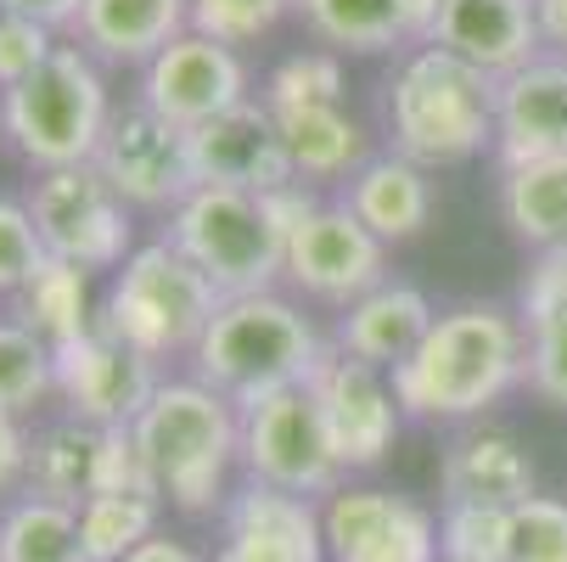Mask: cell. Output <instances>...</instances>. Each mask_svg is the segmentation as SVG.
Wrapping results in <instances>:
<instances>
[{
	"mask_svg": "<svg viewBox=\"0 0 567 562\" xmlns=\"http://www.w3.org/2000/svg\"><path fill=\"white\" fill-rule=\"evenodd\" d=\"M528 377V333L501 304H461L439 315L416 355L388 371L404 417L466 422Z\"/></svg>",
	"mask_w": 567,
	"mask_h": 562,
	"instance_id": "6da1fadb",
	"label": "cell"
},
{
	"mask_svg": "<svg viewBox=\"0 0 567 562\" xmlns=\"http://www.w3.org/2000/svg\"><path fill=\"white\" fill-rule=\"evenodd\" d=\"M135 450L157 501H169L186 518H203L225 495V472L241 461V411L208 382H164L152 406L135 417Z\"/></svg>",
	"mask_w": 567,
	"mask_h": 562,
	"instance_id": "7a4b0ae2",
	"label": "cell"
},
{
	"mask_svg": "<svg viewBox=\"0 0 567 562\" xmlns=\"http://www.w3.org/2000/svg\"><path fill=\"white\" fill-rule=\"evenodd\" d=\"M327 355L332 349L320 344L315 320L298 304H287L281 293H248L214 309L203 344L192 349V366L197 382L225 394L236 411H248L265 394L303 388Z\"/></svg>",
	"mask_w": 567,
	"mask_h": 562,
	"instance_id": "3957f363",
	"label": "cell"
},
{
	"mask_svg": "<svg viewBox=\"0 0 567 562\" xmlns=\"http://www.w3.org/2000/svg\"><path fill=\"white\" fill-rule=\"evenodd\" d=\"M388 130L393 152L422 170L466 164L495 141V79L450 57L444 45H422L393 79Z\"/></svg>",
	"mask_w": 567,
	"mask_h": 562,
	"instance_id": "277c9868",
	"label": "cell"
},
{
	"mask_svg": "<svg viewBox=\"0 0 567 562\" xmlns=\"http://www.w3.org/2000/svg\"><path fill=\"white\" fill-rule=\"evenodd\" d=\"M113 124L107 85L85 45H56L40 73L0 91V130L40 175L96 164V146Z\"/></svg>",
	"mask_w": 567,
	"mask_h": 562,
	"instance_id": "5b68a950",
	"label": "cell"
},
{
	"mask_svg": "<svg viewBox=\"0 0 567 562\" xmlns=\"http://www.w3.org/2000/svg\"><path fill=\"white\" fill-rule=\"evenodd\" d=\"M219 304H225L219 287L181 248L146 243L113 276V293L96 315V327L107 338L141 349L146 360H169V355H192L203 344Z\"/></svg>",
	"mask_w": 567,
	"mask_h": 562,
	"instance_id": "8992f818",
	"label": "cell"
},
{
	"mask_svg": "<svg viewBox=\"0 0 567 562\" xmlns=\"http://www.w3.org/2000/svg\"><path fill=\"white\" fill-rule=\"evenodd\" d=\"M164 243L181 248L219 287V298L276 293V282L287 276V236L276 231L265 197H254V192L197 186L169 214Z\"/></svg>",
	"mask_w": 567,
	"mask_h": 562,
	"instance_id": "52a82bcc",
	"label": "cell"
},
{
	"mask_svg": "<svg viewBox=\"0 0 567 562\" xmlns=\"http://www.w3.org/2000/svg\"><path fill=\"white\" fill-rule=\"evenodd\" d=\"M241 467H248L254 484L265 490H287V495H338L343 467L327 433L309 382L303 388H281L265 394L241 411Z\"/></svg>",
	"mask_w": 567,
	"mask_h": 562,
	"instance_id": "ba28073f",
	"label": "cell"
},
{
	"mask_svg": "<svg viewBox=\"0 0 567 562\" xmlns=\"http://www.w3.org/2000/svg\"><path fill=\"white\" fill-rule=\"evenodd\" d=\"M29 219L51 259L73 270H113L130 259V203L102 181L96 164L79 170H51L29 192Z\"/></svg>",
	"mask_w": 567,
	"mask_h": 562,
	"instance_id": "9c48e42d",
	"label": "cell"
},
{
	"mask_svg": "<svg viewBox=\"0 0 567 562\" xmlns=\"http://www.w3.org/2000/svg\"><path fill=\"white\" fill-rule=\"evenodd\" d=\"M107 490L157 495L130 428H91L68 417L29 433V495H45L79 512L91 495H107Z\"/></svg>",
	"mask_w": 567,
	"mask_h": 562,
	"instance_id": "30bf717a",
	"label": "cell"
},
{
	"mask_svg": "<svg viewBox=\"0 0 567 562\" xmlns=\"http://www.w3.org/2000/svg\"><path fill=\"white\" fill-rule=\"evenodd\" d=\"M248 102V68L241 57L208 34H181L141 68V108L175 130H197Z\"/></svg>",
	"mask_w": 567,
	"mask_h": 562,
	"instance_id": "8fae6325",
	"label": "cell"
},
{
	"mask_svg": "<svg viewBox=\"0 0 567 562\" xmlns=\"http://www.w3.org/2000/svg\"><path fill=\"white\" fill-rule=\"evenodd\" d=\"M157 382V360H146L141 349L107 338L102 327H91L85 338H73L56 349V394L73 422L91 428H135V417L152 406Z\"/></svg>",
	"mask_w": 567,
	"mask_h": 562,
	"instance_id": "7c38bea8",
	"label": "cell"
},
{
	"mask_svg": "<svg viewBox=\"0 0 567 562\" xmlns=\"http://www.w3.org/2000/svg\"><path fill=\"white\" fill-rule=\"evenodd\" d=\"M96 170L102 181L130 203V208H164L175 214L197 181H192V157H186V130L164 124L157 113H146L141 102L113 113L102 146H96Z\"/></svg>",
	"mask_w": 567,
	"mask_h": 562,
	"instance_id": "4fadbf2b",
	"label": "cell"
},
{
	"mask_svg": "<svg viewBox=\"0 0 567 562\" xmlns=\"http://www.w3.org/2000/svg\"><path fill=\"white\" fill-rule=\"evenodd\" d=\"M309 394H315L320 417H327V433H332V450H338L343 472H371V467L388 461V450L399 439V422H404L388 371L360 366L343 349H332L327 360H320V371L309 377Z\"/></svg>",
	"mask_w": 567,
	"mask_h": 562,
	"instance_id": "5bb4252c",
	"label": "cell"
},
{
	"mask_svg": "<svg viewBox=\"0 0 567 562\" xmlns=\"http://www.w3.org/2000/svg\"><path fill=\"white\" fill-rule=\"evenodd\" d=\"M287 282L327 304H360L388 282V248L343 208L320 203L292 236H287Z\"/></svg>",
	"mask_w": 567,
	"mask_h": 562,
	"instance_id": "9a60e30c",
	"label": "cell"
},
{
	"mask_svg": "<svg viewBox=\"0 0 567 562\" xmlns=\"http://www.w3.org/2000/svg\"><path fill=\"white\" fill-rule=\"evenodd\" d=\"M327 562H439V518L393 490H338L320 507Z\"/></svg>",
	"mask_w": 567,
	"mask_h": 562,
	"instance_id": "2e32d148",
	"label": "cell"
},
{
	"mask_svg": "<svg viewBox=\"0 0 567 562\" xmlns=\"http://www.w3.org/2000/svg\"><path fill=\"white\" fill-rule=\"evenodd\" d=\"M186 157H192V181L197 186H225V192H254L270 197L292 186V157L281 146L276 113L265 102H241L197 130H186Z\"/></svg>",
	"mask_w": 567,
	"mask_h": 562,
	"instance_id": "e0dca14e",
	"label": "cell"
},
{
	"mask_svg": "<svg viewBox=\"0 0 567 562\" xmlns=\"http://www.w3.org/2000/svg\"><path fill=\"white\" fill-rule=\"evenodd\" d=\"M495 146L501 164H539L567 157V62L534 57L528 68L495 79Z\"/></svg>",
	"mask_w": 567,
	"mask_h": 562,
	"instance_id": "ac0fdd59",
	"label": "cell"
},
{
	"mask_svg": "<svg viewBox=\"0 0 567 562\" xmlns=\"http://www.w3.org/2000/svg\"><path fill=\"white\" fill-rule=\"evenodd\" d=\"M214 562H327L315 501L248 484L225 512V545Z\"/></svg>",
	"mask_w": 567,
	"mask_h": 562,
	"instance_id": "d6986e66",
	"label": "cell"
},
{
	"mask_svg": "<svg viewBox=\"0 0 567 562\" xmlns=\"http://www.w3.org/2000/svg\"><path fill=\"white\" fill-rule=\"evenodd\" d=\"M433 45L450 57L472 62L477 73L506 79L528 68L539 51V23H534V0H444Z\"/></svg>",
	"mask_w": 567,
	"mask_h": 562,
	"instance_id": "ffe728a7",
	"label": "cell"
},
{
	"mask_svg": "<svg viewBox=\"0 0 567 562\" xmlns=\"http://www.w3.org/2000/svg\"><path fill=\"white\" fill-rule=\"evenodd\" d=\"M439 484H444V501L495 507V512H517L523 501L539 495V478H534L528 450H523L512 433H501V428H472V433H461V439L444 450Z\"/></svg>",
	"mask_w": 567,
	"mask_h": 562,
	"instance_id": "44dd1931",
	"label": "cell"
},
{
	"mask_svg": "<svg viewBox=\"0 0 567 562\" xmlns=\"http://www.w3.org/2000/svg\"><path fill=\"white\" fill-rule=\"evenodd\" d=\"M433 304L404 287V282H382L377 293H365L360 304L343 309L338 320V349L360 366H377V371H399L404 360L416 355V344L427 338L433 327Z\"/></svg>",
	"mask_w": 567,
	"mask_h": 562,
	"instance_id": "7402d4cb",
	"label": "cell"
},
{
	"mask_svg": "<svg viewBox=\"0 0 567 562\" xmlns=\"http://www.w3.org/2000/svg\"><path fill=\"white\" fill-rule=\"evenodd\" d=\"M192 34V0H85L73 40L107 62H152L164 45Z\"/></svg>",
	"mask_w": 567,
	"mask_h": 562,
	"instance_id": "603a6c76",
	"label": "cell"
},
{
	"mask_svg": "<svg viewBox=\"0 0 567 562\" xmlns=\"http://www.w3.org/2000/svg\"><path fill=\"white\" fill-rule=\"evenodd\" d=\"M343 208L377 236V243H411V236L433 219V181L422 164L411 157H371L365 170L349 175V192H343Z\"/></svg>",
	"mask_w": 567,
	"mask_h": 562,
	"instance_id": "cb8c5ba5",
	"label": "cell"
},
{
	"mask_svg": "<svg viewBox=\"0 0 567 562\" xmlns=\"http://www.w3.org/2000/svg\"><path fill=\"white\" fill-rule=\"evenodd\" d=\"M523 333H528V388L545 406L567 411V259L545 254L523 287Z\"/></svg>",
	"mask_w": 567,
	"mask_h": 562,
	"instance_id": "d4e9b609",
	"label": "cell"
},
{
	"mask_svg": "<svg viewBox=\"0 0 567 562\" xmlns=\"http://www.w3.org/2000/svg\"><path fill=\"white\" fill-rule=\"evenodd\" d=\"M501 214L517 243L545 254H567V157L517 164L501 181Z\"/></svg>",
	"mask_w": 567,
	"mask_h": 562,
	"instance_id": "484cf974",
	"label": "cell"
},
{
	"mask_svg": "<svg viewBox=\"0 0 567 562\" xmlns=\"http://www.w3.org/2000/svg\"><path fill=\"white\" fill-rule=\"evenodd\" d=\"M281 146L292 157L298 181H338L365 170V130L343 113V108H303V113H281L276 119Z\"/></svg>",
	"mask_w": 567,
	"mask_h": 562,
	"instance_id": "4316f807",
	"label": "cell"
},
{
	"mask_svg": "<svg viewBox=\"0 0 567 562\" xmlns=\"http://www.w3.org/2000/svg\"><path fill=\"white\" fill-rule=\"evenodd\" d=\"M0 562H91L79 512L45 495H23L0 512Z\"/></svg>",
	"mask_w": 567,
	"mask_h": 562,
	"instance_id": "83f0119b",
	"label": "cell"
},
{
	"mask_svg": "<svg viewBox=\"0 0 567 562\" xmlns=\"http://www.w3.org/2000/svg\"><path fill=\"white\" fill-rule=\"evenodd\" d=\"M18 320L29 333H40L51 349L85 338L96 320H91V287H85V270H73L62 259H45L40 276L18 293Z\"/></svg>",
	"mask_w": 567,
	"mask_h": 562,
	"instance_id": "f1b7e54d",
	"label": "cell"
},
{
	"mask_svg": "<svg viewBox=\"0 0 567 562\" xmlns=\"http://www.w3.org/2000/svg\"><path fill=\"white\" fill-rule=\"evenodd\" d=\"M157 512H164V501L146 495V490L91 495L79 507V534H85L91 562H124L135 545H146L157 534Z\"/></svg>",
	"mask_w": 567,
	"mask_h": 562,
	"instance_id": "f546056e",
	"label": "cell"
},
{
	"mask_svg": "<svg viewBox=\"0 0 567 562\" xmlns=\"http://www.w3.org/2000/svg\"><path fill=\"white\" fill-rule=\"evenodd\" d=\"M298 12L332 51L371 57V51H393L404 40L399 0H298Z\"/></svg>",
	"mask_w": 567,
	"mask_h": 562,
	"instance_id": "4dcf8cb0",
	"label": "cell"
},
{
	"mask_svg": "<svg viewBox=\"0 0 567 562\" xmlns=\"http://www.w3.org/2000/svg\"><path fill=\"white\" fill-rule=\"evenodd\" d=\"M45 394H56V349L23 320H0V411L29 417Z\"/></svg>",
	"mask_w": 567,
	"mask_h": 562,
	"instance_id": "1f68e13d",
	"label": "cell"
},
{
	"mask_svg": "<svg viewBox=\"0 0 567 562\" xmlns=\"http://www.w3.org/2000/svg\"><path fill=\"white\" fill-rule=\"evenodd\" d=\"M265 108L281 113H303V108H343V62L338 51H298L287 57L270 85H265Z\"/></svg>",
	"mask_w": 567,
	"mask_h": 562,
	"instance_id": "d6a6232c",
	"label": "cell"
},
{
	"mask_svg": "<svg viewBox=\"0 0 567 562\" xmlns=\"http://www.w3.org/2000/svg\"><path fill=\"white\" fill-rule=\"evenodd\" d=\"M506 534H512V512L444 501L439 556H450V562H506Z\"/></svg>",
	"mask_w": 567,
	"mask_h": 562,
	"instance_id": "836d02e7",
	"label": "cell"
},
{
	"mask_svg": "<svg viewBox=\"0 0 567 562\" xmlns=\"http://www.w3.org/2000/svg\"><path fill=\"white\" fill-rule=\"evenodd\" d=\"M292 7L298 0H192V29L236 51V45L270 34Z\"/></svg>",
	"mask_w": 567,
	"mask_h": 562,
	"instance_id": "e575fe53",
	"label": "cell"
},
{
	"mask_svg": "<svg viewBox=\"0 0 567 562\" xmlns=\"http://www.w3.org/2000/svg\"><path fill=\"white\" fill-rule=\"evenodd\" d=\"M506 562H567V501L534 495L512 512Z\"/></svg>",
	"mask_w": 567,
	"mask_h": 562,
	"instance_id": "d590c367",
	"label": "cell"
},
{
	"mask_svg": "<svg viewBox=\"0 0 567 562\" xmlns=\"http://www.w3.org/2000/svg\"><path fill=\"white\" fill-rule=\"evenodd\" d=\"M45 259H51V254H45V243H40L29 208L0 197V298H18V293L40 276Z\"/></svg>",
	"mask_w": 567,
	"mask_h": 562,
	"instance_id": "8d00e7d4",
	"label": "cell"
},
{
	"mask_svg": "<svg viewBox=\"0 0 567 562\" xmlns=\"http://www.w3.org/2000/svg\"><path fill=\"white\" fill-rule=\"evenodd\" d=\"M51 51H56V29L18 18V12H0V91H12L29 73H40Z\"/></svg>",
	"mask_w": 567,
	"mask_h": 562,
	"instance_id": "74e56055",
	"label": "cell"
},
{
	"mask_svg": "<svg viewBox=\"0 0 567 562\" xmlns=\"http://www.w3.org/2000/svg\"><path fill=\"white\" fill-rule=\"evenodd\" d=\"M18 478H29V428H23V417L0 411V495H7Z\"/></svg>",
	"mask_w": 567,
	"mask_h": 562,
	"instance_id": "f35d334b",
	"label": "cell"
},
{
	"mask_svg": "<svg viewBox=\"0 0 567 562\" xmlns=\"http://www.w3.org/2000/svg\"><path fill=\"white\" fill-rule=\"evenodd\" d=\"M0 12H18V18H34L45 29H73L85 0H0Z\"/></svg>",
	"mask_w": 567,
	"mask_h": 562,
	"instance_id": "ab89813d",
	"label": "cell"
},
{
	"mask_svg": "<svg viewBox=\"0 0 567 562\" xmlns=\"http://www.w3.org/2000/svg\"><path fill=\"white\" fill-rule=\"evenodd\" d=\"M534 23H539V51L567 62V0H534Z\"/></svg>",
	"mask_w": 567,
	"mask_h": 562,
	"instance_id": "60d3db41",
	"label": "cell"
},
{
	"mask_svg": "<svg viewBox=\"0 0 567 562\" xmlns=\"http://www.w3.org/2000/svg\"><path fill=\"white\" fill-rule=\"evenodd\" d=\"M439 12H444V0H399V23H404V40H416V45H433Z\"/></svg>",
	"mask_w": 567,
	"mask_h": 562,
	"instance_id": "b9f144b4",
	"label": "cell"
},
{
	"mask_svg": "<svg viewBox=\"0 0 567 562\" xmlns=\"http://www.w3.org/2000/svg\"><path fill=\"white\" fill-rule=\"evenodd\" d=\"M124 562H203L192 545H181V540H169V534H152L146 545H135Z\"/></svg>",
	"mask_w": 567,
	"mask_h": 562,
	"instance_id": "7bdbcfd3",
	"label": "cell"
},
{
	"mask_svg": "<svg viewBox=\"0 0 567 562\" xmlns=\"http://www.w3.org/2000/svg\"><path fill=\"white\" fill-rule=\"evenodd\" d=\"M439 562H450V556H439Z\"/></svg>",
	"mask_w": 567,
	"mask_h": 562,
	"instance_id": "ee69618b",
	"label": "cell"
},
{
	"mask_svg": "<svg viewBox=\"0 0 567 562\" xmlns=\"http://www.w3.org/2000/svg\"><path fill=\"white\" fill-rule=\"evenodd\" d=\"M561 259H567V254H561Z\"/></svg>",
	"mask_w": 567,
	"mask_h": 562,
	"instance_id": "f6af8a7d",
	"label": "cell"
}]
</instances>
